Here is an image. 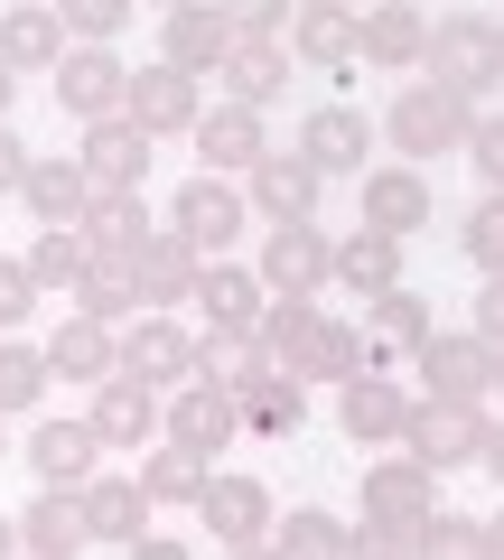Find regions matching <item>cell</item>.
Wrapping results in <instances>:
<instances>
[{
    "label": "cell",
    "instance_id": "f546056e",
    "mask_svg": "<svg viewBox=\"0 0 504 560\" xmlns=\"http://www.w3.org/2000/svg\"><path fill=\"white\" fill-rule=\"evenodd\" d=\"M281 374V364H271V346L262 337H215V327H206L197 337V383H215V393H253V383H271Z\"/></svg>",
    "mask_w": 504,
    "mask_h": 560
},
{
    "label": "cell",
    "instance_id": "9f6ffc18",
    "mask_svg": "<svg viewBox=\"0 0 504 560\" xmlns=\"http://www.w3.org/2000/svg\"><path fill=\"white\" fill-rule=\"evenodd\" d=\"M485 541H495V560H504V514H495V523H485Z\"/></svg>",
    "mask_w": 504,
    "mask_h": 560
},
{
    "label": "cell",
    "instance_id": "7402d4cb",
    "mask_svg": "<svg viewBox=\"0 0 504 560\" xmlns=\"http://www.w3.org/2000/svg\"><path fill=\"white\" fill-rule=\"evenodd\" d=\"M20 551H57V560H84L94 551V523H84V486H38L20 514Z\"/></svg>",
    "mask_w": 504,
    "mask_h": 560
},
{
    "label": "cell",
    "instance_id": "5b68a950",
    "mask_svg": "<svg viewBox=\"0 0 504 560\" xmlns=\"http://www.w3.org/2000/svg\"><path fill=\"white\" fill-rule=\"evenodd\" d=\"M150 160H160V140L141 131V121H84V140H75V168L94 178V197H141L150 187Z\"/></svg>",
    "mask_w": 504,
    "mask_h": 560
},
{
    "label": "cell",
    "instance_id": "681fc988",
    "mask_svg": "<svg viewBox=\"0 0 504 560\" xmlns=\"http://www.w3.org/2000/svg\"><path fill=\"white\" fill-rule=\"evenodd\" d=\"M131 560H197V551H187L178 533H141V541H131Z\"/></svg>",
    "mask_w": 504,
    "mask_h": 560
},
{
    "label": "cell",
    "instance_id": "816d5d0a",
    "mask_svg": "<svg viewBox=\"0 0 504 560\" xmlns=\"http://www.w3.org/2000/svg\"><path fill=\"white\" fill-rule=\"evenodd\" d=\"M345 560H411V541H384V533H355V551Z\"/></svg>",
    "mask_w": 504,
    "mask_h": 560
},
{
    "label": "cell",
    "instance_id": "8d00e7d4",
    "mask_svg": "<svg viewBox=\"0 0 504 560\" xmlns=\"http://www.w3.org/2000/svg\"><path fill=\"white\" fill-rule=\"evenodd\" d=\"M206 477H215V458H197V448H178V440H160L150 467H141L150 504H206Z\"/></svg>",
    "mask_w": 504,
    "mask_h": 560
},
{
    "label": "cell",
    "instance_id": "db71d44e",
    "mask_svg": "<svg viewBox=\"0 0 504 560\" xmlns=\"http://www.w3.org/2000/svg\"><path fill=\"white\" fill-rule=\"evenodd\" d=\"M10 103H20V75H10V66H0V113H10Z\"/></svg>",
    "mask_w": 504,
    "mask_h": 560
},
{
    "label": "cell",
    "instance_id": "ee69618b",
    "mask_svg": "<svg viewBox=\"0 0 504 560\" xmlns=\"http://www.w3.org/2000/svg\"><path fill=\"white\" fill-rule=\"evenodd\" d=\"M57 20H66V38H75V47H113L121 28H131V0H66Z\"/></svg>",
    "mask_w": 504,
    "mask_h": 560
},
{
    "label": "cell",
    "instance_id": "74e56055",
    "mask_svg": "<svg viewBox=\"0 0 504 560\" xmlns=\"http://www.w3.org/2000/svg\"><path fill=\"white\" fill-rule=\"evenodd\" d=\"M75 308H84V318H103V327L141 318V271H131V261H94V271L75 280Z\"/></svg>",
    "mask_w": 504,
    "mask_h": 560
},
{
    "label": "cell",
    "instance_id": "7bdbcfd3",
    "mask_svg": "<svg viewBox=\"0 0 504 560\" xmlns=\"http://www.w3.org/2000/svg\"><path fill=\"white\" fill-rule=\"evenodd\" d=\"M458 253L477 261L485 280H504V197H477V206L458 215Z\"/></svg>",
    "mask_w": 504,
    "mask_h": 560
},
{
    "label": "cell",
    "instance_id": "ffe728a7",
    "mask_svg": "<svg viewBox=\"0 0 504 560\" xmlns=\"http://www.w3.org/2000/svg\"><path fill=\"white\" fill-rule=\"evenodd\" d=\"M47 374L57 383H84V393H94V383H113L121 374V327H103V318H66V327H47Z\"/></svg>",
    "mask_w": 504,
    "mask_h": 560
},
{
    "label": "cell",
    "instance_id": "3957f363",
    "mask_svg": "<svg viewBox=\"0 0 504 560\" xmlns=\"http://www.w3.org/2000/svg\"><path fill=\"white\" fill-rule=\"evenodd\" d=\"M355 504H364V533H384V541H421V523L439 514V477H430L421 458H384V467H364Z\"/></svg>",
    "mask_w": 504,
    "mask_h": 560
},
{
    "label": "cell",
    "instance_id": "484cf974",
    "mask_svg": "<svg viewBox=\"0 0 504 560\" xmlns=\"http://www.w3.org/2000/svg\"><path fill=\"white\" fill-rule=\"evenodd\" d=\"M0 66H10V75L47 66V75H57L66 66V20L38 10V0H10V10H0Z\"/></svg>",
    "mask_w": 504,
    "mask_h": 560
},
{
    "label": "cell",
    "instance_id": "6f0895ef",
    "mask_svg": "<svg viewBox=\"0 0 504 560\" xmlns=\"http://www.w3.org/2000/svg\"><path fill=\"white\" fill-rule=\"evenodd\" d=\"M0 458H10V420H0Z\"/></svg>",
    "mask_w": 504,
    "mask_h": 560
},
{
    "label": "cell",
    "instance_id": "836d02e7",
    "mask_svg": "<svg viewBox=\"0 0 504 560\" xmlns=\"http://www.w3.org/2000/svg\"><path fill=\"white\" fill-rule=\"evenodd\" d=\"M355 20H364V10H337V0H308L300 20H290V47H300L308 66H327V75H345V66H355Z\"/></svg>",
    "mask_w": 504,
    "mask_h": 560
},
{
    "label": "cell",
    "instance_id": "44dd1931",
    "mask_svg": "<svg viewBox=\"0 0 504 560\" xmlns=\"http://www.w3.org/2000/svg\"><path fill=\"white\" fill-rule=\"evenodd\" d=\"M197 514H206V533H215L224 551H243V541H271V486H262V477H224V467H215Z\"/></svg>",
    "mask_w": 504,
    "mask_h": 560
},
{
    "label": "cell",
    "instance_id": "cb8c5ba5",
    "mask_svg": "<svg viewBox=\"0 0 504 560\" xmlns=\"http://www.w3.org/2000/svg\"><path fill=\"white\" fill-rule=\"evenodd\" d=\"M94 440L103 448H150L160 440V393L150 383H131V374H113V383H94Z\"/></svg>",
    "mask_w": 504,
    "mask_h": 560
},
{
    "label": "cell",
    "instance_id": "e575fe53",
    "mask_svg": "<svg viewBox=\"0 0 504 560\" xmlns=\"http://www.w3.org/2000/svg\"><path fill=\"white\" fill-rule=\"evenodd\" d=\"M290 84V47H253L234 38V57H224V103H243V113H271Z\"/></svg>",
    "mask_w": 504,
    "mask_h": 560
},
{
    "label": "cell",
    "instance_id": "60d3db41",
    "mask_svg": "<svg viewBox=\"0 0 504 560\" xmlns=\"http://www.w3.org/2000/svg\"><path fill=\"white\" fill-rule=\"evenodd\" d=\"M300 420H308V393H300L290 374H271V383H253V393H243V430H262V440H290Z\"/></svg>",
    "mask_w": 504,
    "mask_h": 560
},
{
    "label": "cell",
    "instance_id": "9c48e42d",
    "mask_svg": "<svg viewBox=\"0 0 504 560\" xmlns=\"http://www.w3.org/2000/svg\"><path fill=\"white\" fill-rule=\"evenodd\" d=\"M168 234H187L206 261H215V253H234V243L253 234V197L224 187V178H197V187H178V206H168Z\"/></svg>",
    "mask_w": 504,
    "mask_h": 560
},
{
    "label": "cell",
    "instance_id": "7a4b0ae2",
    "mask_svg": "<svg viewBox=\"0 0 504 560\" xmlns=\"http://www.w3.org/2000/svg\"><path fill=\"white\" fill-rule=\"evenodd\" d=\"M467 121H477V113L421 75V84H402V94H392L384 131H392V150H402V168H430V160H448V150H467Z\"/></svg>",
    "mask_w": 504,
    "mask_h": 560
},
{
    "label": "cell",
    "instance_id": "6da1fadb",
    "mask_svg": "<svg viewBox=\"0 0 504 560\" xmlns=\"http://www.w3.org/2000/svg\"><path fill=\"white\" fill-rule=\"evenodd\" d=\"M430 84H439V94H458L467 113L504 84V38H495V20H485V10H448V20H430Z\"/></svg>",
    "mask_w": 504,
    "mask_h": 560
},
{
    "label": "cell",
    "instance_id": "1f68e13d",
    "mask_svg": "<svg viewBox=\"0 0 504 560\" xmlns=\"http://www.w3.org/2000/svg\"><path fill=\"white\" fill-rule=\"evenodd\" d=\"M75 234H84V253H94V261H131L150 234H160V224H150V206H141V197H94Z\"/></svg>",
    "mask_w": 504,
    "mask_h": 560
},
{
    "label": "cell",
    "instance_id": "94428289",
    "mask_svg": "<svg viewBox=\"0 0 504 560\" xmlns=\"http://www.w3.org/2000/svg\"><path fill=\"white\" fill-rule=\"evenodd\" d=\"M495 38H504V20H495Z\"/></svg>",
    "mask_w": 504,
    "mask_h": 560
},
{
    "label": "cell",
    "instance_id": "b9f144b4",
    "mask_svg": "<svg viewBox=\"0 0 504 560\" xmlns=\"http://www.w3.org/2000/svg\"><path fill=\"white\" fill-rule=\"evenodd\" d=\"M28 280H38V300H47V290H75V280L84 271H94V253H84V234H38V243H28Z\"/></svg>",
    "mask_w": 504,
    "mask_h": 560
},
{
    "label": "cell",
    "instance_id": "277c9868",
    "mask_svg": "<svg viewBox=\"0 0 504 560\" xmlns=\"http://www.w3.org/2000/svg\"><path fill=\"white\" fill-rule=\"evenodd\" d=\"M327 261H337L327 224H271L253 280H262V300H327Z\"/></svg>",
    "mask_w": 504,
    "mask_h": 560
},
{
    "label": "cell",
    "instance_id": "c3c4849f",
    "mask_svg": "<svg viewBox=\"0 0 504 560\" xmlns=\"http://www.w3.org/2000/svg\"><path fill=\"white\" fill-rule=\"evenodd\" d=\"M28 168H38V160H28V140L10 131V121H0V197H20V187H28Z\"/></svg>",
    "mask_w": 504,
    "mask_h": 560
},
{
    "label": "cell",
    "instance_id": "ac0fdd59",
    "mask_svg": "<svg viewBox=\"0 0 504 560\" xmlns=\"http://www.w3.org/2000/svg\"><path fill=\"white\" fill-rule=\"evenodd\" d=\"M337 420H345V440H364V448H402L411 393L392 374H355V383H337Z\"/></svg>",
    "mask_w": 504,
    "mask_h": 560
},
{
    "label": "cell",
    "instance_id": "ab89813d",
    "mask_svg": "<svg viewBox=\"0 0 504 560\" xmlns=\"http://www.w3.org/2000/svg\"><path fill=\"white\" fill-rule=\"evenodd\" d=\"M411 560H495V541H485V523L477 514H430L421 523V541H411Z\"/></svg>",
    "mask_w": 504,
    "mask_h": 560
},
{
    "label": "cell",
    "instance_id": "11a10c76",
    "mask_svg": "<svg viewBox=\"0 0 504 560\" xmlns=\"http://www.w3.org/2000/svg\"><path fill=\"white\" fill-rule=\"evenodd\" d=\"M234 560H281V551H271V541H243V551Z\"/></svg>",
    "mask_w": 504,
    "mask_h": 560
},
{
    "label": "cell",
    "instance_id": "d590c367",
    "mask_svg": "<svg viewBox=\"0 0 504 560\" xmlns=\"http://www.w3.org/2000/svg\"><path fill=\"white\" fill-rule=\"evenodd\" d=\"M271 551H281V560H345V551H355V533H345L327 504H300V514L271 523Z\"/></svg>",
    "mask_w": 504,
    "mask_h": 560
},
{
    "label": "cell",
    "instance_id": "8fae6325",
    "mask_svg": "<svg viewBox=\"0 0 504 560\" xmlns=\"http://www.w3.org/2000/svg\"><path fill=\"white\" fill-rule=\"evenodd\" d=\"M131 271H141V318H178V308L197 300V280H206V253L160 224V234L131 253Z\"/></svg>",
    "mask_w": 504,
    "mask_h": 560
},
{
    "label": "cell",
    "instance_id": "9a60e30c",
    "mask_svg": "<svg viewBox=\"0 0 504 560\" xmlns=\"http://www.w3.org/2000/svg\"><path fill=\"white\" fill-rule=\"evenodd\" d=\"M430 178L421 168H402V160H384V168H364V234H384V243H411L430 224Z\"/></svg>",
    "mask_w": 504,
    "mask_h": 560
},
{
    "label": "cell",
    "instance_id": "f5cc1de1",
    "mask_svg": "<svg viewBox=\"0 0 504 560\" xmlns=\"http://www.w3.org/2000/svg\"><path fill=\"white\" fill-rule=\"evenodd\" d=\"M0 560H20V523L10 514H0Z\"/></svg>",
    "mask_w": 504,
    "mask_h": 560
},
{
    "label": "cell",
    "instance_id": "f1b7e54d",
    "mask_svg": "<svg viewBox=\"0 0 504 560\" xmlns=\"http://www.w3.org/2000/svg\"><path fill=\"white\" fill-rule=\"evenodd\" d=\"M150 514H160V504H150L141 477H94V486H84V523H94V541H121V551H131V541L150 533Z\"/></svg>",
    "mask_w": 504,
    "mask_h": 560
},
{
    "label": "cell",
    "instance_id": "d6986e66",
    "mask_svg": "<svg viewBox=\"0 0 504 560\" xmlns=\"http://www.w3.org/2000/svg\"><path fill=\"white\" fill-rule=\"evenodd\" d=\"M121 94H131V66H121L113 47H66V66H57V103H66L75 121H113Z\"/></svg>",
    "mask_w": 504,
    "mask_h": 560
},
{
    "label": "cell",
    "instance_id": "30bf717a",
    "mask_svg": "<svg viewBox=\"0 0 504 560\" xmlns=\"http://www.w3.org/2000/svg\"><path fill=\"white\" fill-rule=\"evenodd\" d=\"M300 160L318 168V178H364V168H374V113L318 103V113L300 121Z\"/></svg>",
    "mask_w": 504,
    "mask_h": 560
},
{
    "label": "cell",
    "instance_id": "f907efd6",
    "mask_svg": "<svg viewBox=\"0 0 504 560\" xmlns=\"http://www.w3.org/2000/svg\"><path fill=\"white\" fill-rule=\"evenodd\" d=\"M477 458H485V477L504 486V411H485V448H477Z\"/></svg>",
    "mask_w": 504,
    "mask_h": 560
},
{
    "label": "cell",
    "instance_id": "4fadbf2b",
    "mask_svg": "<svg viewBox=\"0 0 504 560\" xmlns=\"http://www.w3.org/2000/svg\"><path fill=\"white\" fill-rule=\"evenodd\" d=\"M224 57H234V10H215V0H178L160 20V66H178V75H206L215 66L224 75Z\"/></svg>",
    "mask_w": 504,
    "mask_h": 560
},
{
    "label": "cell",
    "instance_id": "83f0119b",
    "mask_svg": "<svg viewBox=\"0 0 504 560\" xmlns=\"http://www.w3.org/2000/svg\"><path fill=\"white\" fill-rule=\"evenodd\" d=\"M318 187H327V178L300 160V150H271V160L253 168V206H262L271 224H318V215H308V206H318Z\"/></svg>",
    "mask_w": 504,
    "mask_h": 560
},
{
    "label": "cell",
    "instance_id": "ba28073f",
    "mask_svg": "<svg viewBox=\"0 0 504 560\" xmlns=\"http://www.w3.org/2000/svg\"><path fill=\"white\" fill-rule=\"evenodd\" d=\"M243 430V401L215 393V383H178V393H160V440L197 448V458H224Z\"/></svg>",
    "mask_w": 504,
    "mask_h": 560
},
{
    "label": "cell",
    "instance_id": "4316f807",
    "mask_svg": "<svg viewBox=\"0 0 504 560\" xmlns=\"http://www.w3.org/2000/svg\"><path fill=\"white\" fill-rule=\"evenodd\" d=\"M20 197H28V215H38V234H75L84 206H94V178H84L75 160H38Z\"/></svg>",
    "mask_w": 504,
    "mask_h": 560
},
{
    "label": "cell",
    "instance_id": "d4e9b609",
    "mask_svg": "<svg viewBox=\"0 0 504 560\" xmlns=\"http://www.w3.org/2000/svg\"><path fill=\"white\" fill-rule=\"evenodd\" d=\"M355 57L364 66H392V75H402V66H430V20L402 10V0H384V10H364V20H355Z\"/></svg>",
    "mask_w": 504,
    "mask_h": 560
},
{
    "label": "cell",
    "instance_id": "f6af8a7d",
    "mask_svg": "<svg viewBox=\"0 0 504 560\" xmlns=\"http://www.w3.org/2000/svg\"><path fill=\"white\" fill-rule=\"evenodd\" d=\"M467 160H477V187L504 197V113H477L467 121Z\"/></svg>",
    "mask_w": 504,
    "mask_h": 560
},
{
    "label": "cell",
    "instance_id": "f35d334b",
    "mask_svg": "<svg viewBox=\"0 0 504 560\" xmlns=\"http://www.w3.org/2000/svg\"><path fill=\"white\" fill-rule=\"evenodd\" d=\"M47 346H28V337H0V420L10 411H38L47 401Z\"/></svg>",
    "mask_w": 504,
    "mask_h": 560
},
{
    "label": "cell",
    "instance_id": "7dc6e473",
    "mask_svg": "<svg viewBox=\"0 0 504 560\" xmlns=\"http://www.w3.org/2000/svg\"><path fill=\"white\" fill-rule=\"evenodd\" d=\"M477 346L504 364V280H485V290H477Z\"/></svg>",
    "mask_w": 504,
    "mask_h": 560
},
{
    "label": "cell",
    "instance_id": "bcb514c9",
    "mask_svg": "<svg viewBox=\"0 0 504 560\" xmlns=\"http://www.w3.org/2000/svg\"><path fill=\"white\" fill-rule=\"evenodd\" d=\"M28 308H38V280H28V261H0V337H10V327H28Z\"/></svg>",
    "mask_w": 504,
    "mask_h": 560
},
{
    "label": "cell",
    "instance_id": "8992f818",
    "mask_svg": "<svg viewBox=\"0 0 504 560\" xmlns=\"http://www.w3.org/2000/svg\"><path fill=\"white\" fill-rule=\"evenodd\" d=\"M477 448H485V411H467V401H411L402 458H421L430 477H448V467H477Z\"/></svg>",
    "mask_w": 504,
    "mask_h": 560
},
{
    "label": "cell",
    "instance_id": "d6a6232c",
    "mask_svg": "<svg viewBox=\"0 0 504 560\" xmlns=\"http://www.w3.org/2000/svg\"><path fill=\"white\" fill-rule=\"evenodd\" d=\"M327 280H345L355 300H384V290H402V243H384V234H345L337 243V261H327Z\"/></svg>",
    "mask_w": 504,
    "mask_h": 560
},
{
    "label": "cell",
    "instance_id": "91938a15",
    "mask_svg": "<svg viewBox=\"0 0 504 560\" xmlns=\"http://www.w3.org/2000/svg\"><path fill=\"white\" fill-rule=\"evenodd\" d=\"M495 393H504V364H495Z\"/></svg>",
    "mask_w": 504,
    "mask_h": 560
},
{
    "label": "cell",
    "instance_id": "7c38bea8",
    "mask_svg": "<svg viewBox=\"0 0 504 560\" xmlns=\"http://www.w3.org/2000/svg\"><path fill=\"white\" fill-rule=\"evenodd\" d=\"M121 374L150 383V393H178V383H197V337L178 318H131L121 327Z\"/></svg>",
    "mask_w": 504,
    "mask_h": 560
},
{
    "label": "cell",
    "instance_id": "680465c9",
    "mask_svg": "<svg viewBox=\"0 0 504 560\" xmlns=\"http://www.w3.org/2000/svg\"><path fill=\"white\" fill-rule=\"evenodd\" d=\"M20 560H57V551H20Z\"/></svg>",
    "mask_w": 504,
    "mask_h": 560
},
{
    "label": "cell",
    "instance_id": "2e32d148",
    "mask_svg": "<svg viewBox=\"0 0 504 560\" xmlns=\"http://www.w3.org/2000/svg\"><path fill=\"white\" fill-rule=\"evenodd\" d=\"M121 121H141L150 140H178V131H197V121H206L197 75H178V66H141V75H131V94H121Z\"/></svg>",
    "mask_w": 504,
    "mask_h": 560
},
{
    "label": "cell",
    "instance_id": "52a82bcc",
    "mask_svg": "<svg viewBox=\"0 0 504 560\" xmlns=\"http://www.w3.org/2000/svg\"><path fill=\"white\" fill-rule=\"evenodd\" d=\"M28 477L38 486H94L103 477V440L84 411H47L28 420Z\"/></svg>",
    "mask_w": 504,
    "mask_h": 560
},
{
    "label": "cell",
    "instance_id": "5bb4252c",
    "mask_svg": "<svg viewBox=\"0 0 504 560\" xmlns=\"http://www.w3.org/2000/svg\"><path fill=\"white\" fill-rule=\"evenodd\" d=\"M411 364H421V401H467V411H477V401L495 393V355L477 346V327H467V337H430Z\"/></svg>",
    "mask_w": 504,
    "mask_h": 560
},
{
    "label": "cell",
    "instance_id": "4dcf8cb0",
    "mask_svg": "<svg viewBox=\"0 0 504 560\" xmlns=\"http://www.w3.org/2000/svg\"><path fill=\"white\" fill-rule=\"evenodd\" d=\"M364 337H374V355H421L439 337V318H430L421 290H384V300H364Z\"/></svg>",
    "mask_w": 504,
    "mask_h": 560
},
{
    "label": "cell",
    "instance_id": "e0dca14e",
    "mask_svg": "<svg viewBox=\"0 0 504 560\" xmlns=\"http://www.w3.org/2000/svg\"><path fill=\"white\" fill-rule=\"evenodd\" d=\"M187 140H197L206 178H253V168L271 160V131H262V113H243V103H215V113H206Z\"/></svg>",
    "mask_w": 504,
    "mask_h": 560
},
{
    "label": "cell",
    "instance_id": "603a6c76",
    "mask_svg": "<svg viewBox=\"0 0 504 560\" xmlns=\"http://www.w3.org/2000/svg\"><path fill=\"white\" fill-rule=\"evenodd\" d=\"M197 308H206V327L215 337H262V280H253V261H206V280H197Z\"/></svg>",
    "mask_w": 504,
    "mask_h": 560
}]
</instances>
